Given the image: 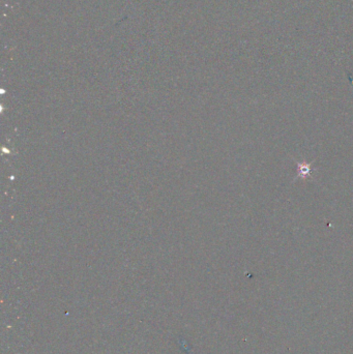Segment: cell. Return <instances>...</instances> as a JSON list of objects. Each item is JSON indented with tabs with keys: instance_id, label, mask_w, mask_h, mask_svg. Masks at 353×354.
Here are the masks:
<instances>
[{
	"instance_id": "cell-1",
	"label": "cell",
	"mask_w": 353,
	"mask_h": 354,
	"mask_svg": "<svg viewBox=\"0 0 353 354\" xmlns=\"http://www.w3.org/2000/svg\"><path fill=\"white\" fill-rule=\"evenodd\" d=\"M295 163L297 166L296 179H306L309 176H311V174H312V172L314 171V169L312 168L313 162L307 163L305 161H302V162H295Z\"/></svg>"
}]
</instances>
